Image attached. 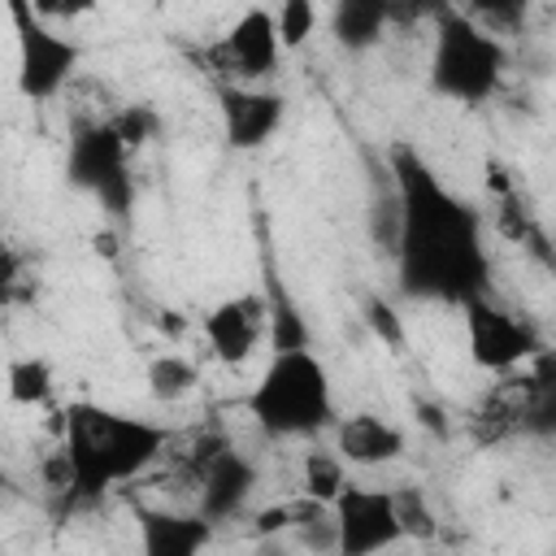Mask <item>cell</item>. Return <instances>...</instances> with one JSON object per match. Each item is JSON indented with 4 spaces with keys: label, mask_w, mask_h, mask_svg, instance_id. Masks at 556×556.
Returning a JSON list of instances; mask_svg holds the SVG:
<instances>
[{
    "label": "cell",
    "mask_w": 556,
    "mask_h": 556,
    "mask_svg": "<svg viewBox=\"0 0 556 556\" xmlns=\"http://www.w3.org/2000/svg\"><path fill=\"white\" fill-rule=\"evenodd\" d=\"M330 439H334V452H339L348 465H356V469L391 465V460H400L404 447H408L404 430H400L395 421L378 417V413H348V417H339L334 430H330Z\"/></svg>",
    "instance_id": "cell-13"
},
{
    "label": "cell",
    "mask_w": 556,
    "mask_h": 556,
    "mask_svg": "<svg viewBox=\"0 0 556 556\" xmlns=\"http://www.w3.org/2000/svg\"><path fill=\"white\" fill-rule=\"evenodd\" d=\"M282 52L287 48L278 35V17L265 4L243 9L213 48V56L222 65V83H265L278 70Z\"/></svg>",
    "instance_id": "cell-11"
},
{
    "label": "cell",
    "mask_w": 556,
    "mask_h": 556,
    "mask_svg": "<svg viewBox=\"0 0 556 556\" xmlns=\"http://www.w3.org/2000/svg\"><path fill=\"white\" fill-rule=\"evenodd\" d=\"M460 313H465V348H469V361L482 374H500V378L504 374H517V369H526L543 352V334L534 330V321H526L517 308L495 304L491 295L469 300Z\"/></svg>",
    "instance_id": "cell-7"
},
{
    "label": "cell",
    "mask_w": 556,
    "mask_h": 556,
    "mask_svg": "<svg viewBox=\"0 0 556 556\" xmlns=\"http://www.w3.org/2000/svg\"><path fill=\"white\" fill-rule=\"evenodd\" d=\"M400 517H404L408 534H417V539L434 534V517H430V508H426V500L417 491H400Z\"/></svg>",
    "instance_id": "cell-23"
},
{
    "label": "cell",
    "mask_w": 556,
    "mask_h": 556,
    "mask_svg": "<svg viewBox=\"0 0 556 556\" xmlns=\"http://www.w3.org/2000/svg\"><path fill=\"white\" fill-rule=\"evenodd\" d=\"M191 473L200 486V513L213 526L239 517L256 491V465L230 439H204L191 456Z\"/></svg>",
    "instance_id": "cell-10"
},
{
    "label": "cell",
    "mask_w": 556,
    "mask_h": 556,
    "mask_svg": "<svg viewBox=\"0 0 556 556\" xmlns=\"http://www.w3.org/2000/svg\"><path fill=\"white\" fill-rule=\"evenodd\" d=\"M4 391L13 404H26V408H39L52 400L56 391V369L48 356H13L9 361V374H4Z\"/></svg>",
    "instance_id": "cell-17"
},
{
    "label": "cell",
    "mask_w": 556,
    "mask_h": 556,
    "mask_svg": "<svg viewBox=\"0 0 556 556\" xmlns=\"http://www.w3.org/2000/svg\"><path fill=\"white\" fill-rule=\"evenodd\" d=\"M30 4L52 26H70V22H78V17H87V13L100 9V0H30Z\"/></svg>",
    "instance_id": "cell-22"
},
{
    "label": "cell",
    "mask_w": 556,
    "mask_h": 556,
    "mask_svg": "<svg viewBox=\"0 0 556 556\" xmlns=\"http://www.w3.org/2000/svg\"><path fill=\"white\" fill-rule=\"evenodd\" d=\"M4 4L17 48V91L26 100H56L83 70V43L61 35L52 22H43L30 0H4Z\"/></svg>",
    "instance_id": "cell-5"
},
{
    "label": "cell",
    "mask_w": 556,
    "mask_h": 556,
    "mask_svg": "<svg viewBox=\"0 0 556 556\" xmlns=\"http://www.w3.org/2000/svg\"><path fill=\"white\" fill-rule=\"evenodd\" d=\"M430 30H434L430 65H426L430 91L452 104H465V109L495 100V91L504 87V74H508L504 39L491 26H482L478 17H469L460 4H447Z\"/></svg>",
    "instance_id": "cell-4"
},
{
    "label": "cell",
    "mask_w": 556,
    "mask_h": 556,
    "mask_svg": "<svg viewBox=\"0 0 556 556\" xmlns=\"http://www.w3.org/2000/svg\"><path fill=\"white\" fill-rule=\"evenodd\" d=\"M460 9H465L469 17H478L482 26H491L495 35H504V30H513V26L526 17L530 0H465Z\"/></svg>",
    "instance_id": "cell-21"
},
{
    "label": "cell",
    "mask_w": 556,
    "mask_h": 556,
    "mask_svg": "<svg viewBox=\"0 0 556 556\" xmlns=\"http://www.w3.org/2000/svg\"><path fill=\"white\" fill-rule=\"evenodd\" d=\"M395 187V291L417 304L465 308L491 287V252L482 213L452 191L439 169L413 148L387 152Z\"/></svg>",
    "instance_id": "cell-1"
},
{
    "label": "cell",
    "mask_w": 556,
    "mask_h": 556,
    "mask_svg": "<svg viewBox=\"0 0 556 556\" xmlns=\"http://www.w3.org/2000/svg\"><path fill=\"white\" fill-rule=\"evenodd\" d=\"M348 460L334 452V447H308L304 460H300V491L321 500V504H334L339 491L348 486Z\"/></svg>",
    "instance_id": "cell-18"
},
{
    "label": "cell",
    "mask_w": 556,
    "mask_h": 556,
    "mask_svg": "<svg viewBox=\"0 0 556 556\" xmlns=\"http://www.w3.org/2000/svg\"><path fill=\"white\" fill-rule=\"evenodd\" d=\"M330 513H334V552L343 556H374L408 539L400 517V491L348 482L330 504Z\"/></svg>",
    "instance_id": "cell-8"
},
{
    "label": "cell",
    "mask_w": 556,
    "mask_h": 556,
    "mask_svg": "<svg viewBox=\"0 0 556 556\" xmlns=\"http://www.w3.org/2000/svg\"><path fill=\"white\" fill-rule=\"evenodd\" d=\"M169 447V426L74 400L61 413V460H65V504H96L109 491L143 478Z\"/></svg>",
    "instance_id": "cell-2"
},
{
    "label": "cell",
    "mask_w": 556,
    "mask_h": 556,
    "mask_svg": "<svg viewBox=\"0 0 556 556\" xmlns=\"http://www.w3.org/2000/svg\"><path fill=\"white\" fill-rule=\"evenodd\" d=\"M204 343L217 365H248L265 334H274V300L261 291H235L204 313Z\"/></svg>",
    "instance_id": "cell-9"
},
{
    "label": "cell",
    "mask_w": 556,
    "mask_h": 556,
    "mask_svg": "<svg viewBox=\"0 0 556 556\" xmlns=\"http://www.w3.org/2000/svg\"><path fill=\"white\" fill-rule=\"evenodd\" d=\"M326 26L343 52H369L395 26V0H330Z\"/></svg>",
    "instance_id": "cell-15"
},
{
    "label": "cell",
    "mask_w": 556,
    "mask_h": 556,
    "mask_svg": "<svg viewBox=\"0 0 556 556\" xmlns=\"http://www.w3.org/2000/svg\"><path fill=\"white\" fill-rule=\"evenodd\" d=\"M274 17H278V35H282V48H287V52L304 48V43L317 35V26H321L317 0H278Z\"/></svg>",
    "instance_id": "cell-19"
},
{
    "label": "cell",
    "mask_w": 556,
    "mask_h": 556,
    "mask_svg": "<svg viewBox=\"0 0 556 556\" xmlns=\"http://www.w3.org/2000/svg\"><path fill=\"white\" fill-rule=\"evenodd\" d=\"M526 369H534V374H543V378H552V382H556V348H547V343H543V352H539Z\"/></svg>",
    "instance_id": "cell-25"
},
{
    "label": "cell",
    "mask_w": 556,
    "mask_h": 556,
    "mask_svg": "<svg viewBox=\"0 0 556 556\" xmlns=\"http://www.w3.org/2000/svg\"><path fill=\"white\" fill-rule=\"evenodd\" d=\"M217 117L235 152H256L282 130L287 96L265 83H217Z\"/></svg>",
    "instance_id": "cell-12"
},
{
    "label": "cell",
    "mask_w": 556,
    "mask_h": 556,
    "mask_svg": "<svg viewBox=\"0 0 556 556\" xmlns=\"http://www.w3.org/2000/svg\"><path fill=\"white\" fill-rule=\"evenodd\" d=\"M447 4H456V0H395V26H404V22H430L434 26V17Z\"/></svg>",
    "instance_id": "cell-24"
},
{
    "label": "cell",
    "mask_w": 556,
    "mask_h": 556,
    "mask_svg": "<svg viewBox=\"0 0 556 556\" xmlns=\"http://www.w3.org/2000/svg\"><path fill=\"white\" fill-rule=\"evenodd\" d=\"M139 547L148 556H195L213 543V521L195 513H174V508H139Z\"/></svg>",
    "instance_id": "cell-14"
},
{
    "label": "cell",
    "mask_w": 556,
    "mask_h": 556,
    "mask_svg": "<svg viewBox=\"0 0 556 556\" xmlns=\"http://www.w3.org/2000/svg\"><path fill=\"white\" fill-rule=\"evenodd\" d=\"M243 408L265 439H321L339 421L330 369L308 343L274 348V356L248 387Z\"/></svg>",
    "instance_id": "cell-3"
},
{
    "label": "cell",
    "mask_w": 556,
    "mask_h": 556,
    "mask_svg": "<svg viewBox=\"0 0 556 556\" xmlns=\"http://www.w3.org/2000/svg\"><path fill=\"white\" fill-rule=\"evenodd\" d=\"M109 122H113V130L122 135V143H126L130 152L148 148V143L161 135V113H156L152 104H122L117 113H109Z\"/></svg>",
    "instance_id": "cell-20"
},
{
    "label": "cell",
    "mask_w": 556,
    "mask_h": 556,
    "mask_svg": "<svg viewBox=\"0 0 556 556\" xmlns=\"http://www.w3.org/2000/svg\"><path fill=\"white\" fill-rule=\"evenodd\" d=\"M65 178L96 195L113 217H122L135 200V178H130V148L122 143V135L113 130L109 117L83 122L74 126L70 143H65Z\"/></svg>",
    "instance_id": "cell-6"
},
{
    "label": "cell",
    "mask_w": 556,
    "mask_h": 556,
    "mask_svg": "<svg viewBox=\"0 0 556 556\" xmlns=\"http://www.w3.org/2000/svg\"><path fill=\"white\" fill-rule=\"evenodd\" d=\"M143 382H148V395H152V400L174 404V400H187V395L200 387V365L187 361L182 352H161V356L148 361Z\"/></svg>",
    "instance_id": "cell-16"
}]
</instances>
